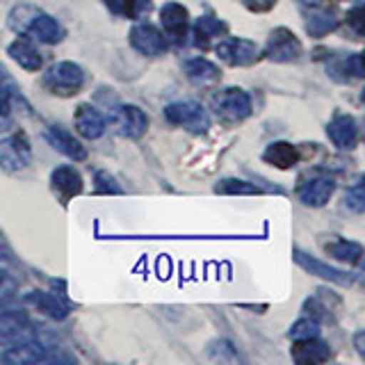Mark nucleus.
Instances as JSON below:
<instances>
[{
    "label": "nucleus",
    "instance_id": "obj_1",
    "mask_svg": "<svg viewBox=\"0 0 365 365\" xmlns=\"http://www.w3.org/2000/svg\"><path fill=\"white\" fill-rule=\"evenodd\" d=\"M7 23L14 32L23 34V37H32L41 43H57L64 37L60 23L34 5H16L9 11Z\"/></svg>",
    "mask_w": 365,
    "mask_h": 365
},
{
    "label": "nucleus",
    "instance_id": "obj_2",
    "mask_svg": "<svg viewBox=\"0 0 365 365\" xmlns=\"http://www.w3.org/2000/svg\"><path fill=\"white\" fill-rule=\"evenodd\" d=\"M85 85L83 66L73 62H57L43 73V87L55 96H76Z\"/></svg>",
    "mask_w": 365,
    "mask_h": 365
},
{
    "label": "nucleus",
    "instance_id": "obj_3",
    "mask_svg": "<svg viewBox=\"0 0 365 365\" xmlns=\"http://www.w3.org/2000/svg\"><path fill=\"white\" fill-rule=\"evenodd\" d=\"M215 114L222 123L231 125L245 121L251 114V96L240 87H226L215 96Z\"/></svg>",
    "mask_w": 365,
    "mask_h": 365
},
{
    "label": "nucleus",
    "instance_id": "obj_4",
    "mask_svg": "<svg viewBox=\"0 0 365 365\" xmlns=\"http://www.w3.org/2000/svg\"><path fill=\"white\" fill-rule=\"evenodd\" d=\"M165 119L171 125H180L190 133H205L210 128V117L201 103L194 101H178L165 108Z\"/></svg>",
    "mask_w": 365,
    "mask_h": 365
},
{
    "label": "nucleus",
    "instance_id": "obj_5",
    "mask_svg": "<svg viewBox=\"0 0 365 365\" xmlns=\"http://www.w3.org/2000/svg\"><path fill=\"white\" fill-rule=\"evenodd\" d=\"M215 51L220 55V60L226 62L228 66H251L260 60V46L242 37L222 39L215 46Z\"/></svg>",
    "mask_w": 365,
    "mask_h": 365
},
{
    "label": "nucleus",
    "instance_id": "obj_6",
    "mask_svg": "<svg viewBox=\"0 0 365 365\" xmlns=\"http://www.w3.org/2000/svg\"><path fill=\"white\" fill-rule=\"evenodd\" d=\"M32 163V146L26 140V135H11L0 140V169L7 174L23 171Z\"/></svg>",
    "mask_w": 365,
    "mask_h": 365
},
{
    "label": "nucleus",
    "instance_id": "obj_7",
    "mask_svg": "<svg viewBox=\"0 0 365 365\" xmlns=\"http://www.w3.org/2000/svg\"><path fill=\"white\" fill-rule=\"evenodd\" d=\"M160 26H163L165 39L171 43H185L187 30H190V11L180 3H165L160 9Z\"/></svg>",
    "mask_w": 365,
    "mask_h": 365
},
{
    "label": "nucleus",
    "instance_id": "obj_8",
    "mask_svg": "<svg viewBox=\"0 0 365 365\" xmlns=\"http://www.w3.org/2000/svg\"><path fill=\"white\" fill-rule=\"evenodd\" d=\"M302 41L288 28H277L265 43V55L272 62H294L302 57Z\"/></svg>",
    "mask_w": 365,
    "mask_h": 365
},
{
    "label": "nucleus",
    "instance_id": "obj_9",
    "mask_svg": "<svg viewBox=\"0 0 365 365\" xmlns=\"http://www.w3.org/2000/svg\"><path fill=\"white\" fill-rule=\"evenodd\" d=\"M128 39H130L133 48L146 57H158L167 51V39H165L163 30H158L155 26H151V23H137V26L130 30Z\"/></svg>",
    "mask_w": 365,
    "mask_h": 365
},
{
    "label": "nucleus",
    "instance_id": "obj_10",
    "mask_svg": "<svg viewBox=\"0 0 365 365\" xmlns=\"http://www.w3.org/2000/svg\"><path fill=\"white\" fill-rule=\"evenodd\" d=\"M112 123L123 137L137 140L148 128V117L137 106H117L112 110Z\"/></svg>",
    "mask_w": 365,
    "mask_h": 365
},
{
    "label": "nucleus",
    "instance_id": "obj_11",
    "mask_svg": "<svg viewBox=\"0 0 365 365\" xmlns=\"http://www.w3.org/2000/svg\"><path fill=\"white\" fill-rule=\"evenodd\" d=\"M327 135L334 142V146L349 151V148L359 144V123L351 114H336L327 125Z\"/></svg>",
    "mask_w": 365,
    "mask_h": 365
},
{
    "label": "nucleus",
    "instance_id": "obj_12",
    "mask_svg": "<svg viewBox=\"0 0 365 365\" xmlns=\"http://www.w3.org/2000/svg\"><path fill=\"white\" fill-rule=\"evenodd\" d=\"M32 338V322L23 311L0 313V342H21Z\"/></svg>",
    "mask_w": 365,
    "mask_h": 365
},
{
    "label": "nucleus",
    "instance_id": "obj_13",
    "mask_svg": "<svg viewBox=\"0 0 365 365\" xmlns=\"http://www.w3.org/2000/svg\"><path fill=\"white\" fill-rule=\"evenodd\" d=\"M336 192V182L331 178H324V176H317V178H311L302 182L299 187H297V197L304 205H311V208H322V205L334 197Z\"/></svg>",
    "mask_w": 365,
    "mask_h": 365
},
{
    "label": "nucleus",
    "instance_id": "obj_14",
    "mask_svg": "<svg viewBox=\"0 0 365 365\" xmlns=\"http://www.w3.org/2000/svg\"><path fill=\"white\" fill-rule=\"evenodd\" d=\"M51 187L62 203H68L83 192V176L73 167H57L51 174Z\"/></svg>",
    "mask_w": 365,
    "mask_h": 365
},
{
    "label": "nucleus",
    "instance_id": "obj_15",
    "mask_svg": "<svg viewBox=\"0 0 365 365\" xmlns=\"http://www.w3.org/2000/svg\"><path fill=\"white\" fill-rule=\"evenodd\" d=\"M43 137H46V142L55 148V151H60L62 155L76 160V163H80V160L87 158V148L83 146V142L76 140L71 133L60 128V125H51V128H46Z\"/></svg>",
    "mask_w": 365,
    "mask_h": 365
},
{
    "label": "nucleus",
    "instance_id": "obj_16",
    "mask_svg": "<svg viewBox=\"0 0 365 365\" xmlns=\"http://www.w3.org/2000/svg\"><path fill=\"white\" fill-rule=\"evenodd\" d=\"M73 125L78 135L85 137V140H98V137L106 133V119H103V114L94 106H89V103L78 106L73 114Z\"/></svg>",
    "mask_w": 365,
    "mask_h": 365
},
{
    "label": "nucleus",
    "instance_id": "obj_17",
    "mask_svg": "<svg viewBox=\"0 0 365 365\" xmlns=\"http://www.w3.org/2000/svg\"><path fill=\"white\" fill-rule=\"evenodd\" d=\"M292 361L299 365H313V363H324L331 356V349L327 342H322L317 336L294 340L292 345Z\"/></svg>",
    "mask_w": 365,
    "mask_h": 365
},
{
    "label": "nucleus",
    "instance_id": "obj_18",
    "mask_svg": "<svg viewBox=\"0 0 365 365\" xmlns=\"http://www.w3.org/2000/svg\"><path fill=\"white\" fill-rule=\"evenodd\" d=\"M294 260L299 262V265H302L306 272L315 274V277H322V279H327V281H331V283H338V285H349V283L354 281V279L349 277V274L340 272V269H336V267H331V265H327V262L317 260V258L306 256L304 251H299V249H294Z\"/></svg>",
    "mask_w": 365,
    "mask_h": 365
},
{
    "label": "nucleus",
    "instance_id": "obj_19",
    "mask_svg": "<svg viewBox=\"0 0 365 365\" xmlns=\"http://www.w3.org/2000/svg\"><path fill=\"white\" fill-rule=\"evenodd\" d=\"M226 32H228V26L222 19L199 16L197 23H194V28H192V37H194V43H197L199 48H208L212 39L226 37Z\"/></svg>",
    "mask_w": 365,
    "mask_h": 365
},
{
    "label": "nucleus",
    "instance_id": "obj_20",
    "mask_svg": "<svg viewBox=\"0 0 365 365\" xmlns=\"http://www.w3.org/2000/svg\"><path fill=\"white\" fill-rule=\"evenodd\" d=\"M185 73L192 83L199 87H210L222 80L220 66L212 64L210 60H205V57H194V60L185 62Z\"/></svg>",
    "mask_w": 365,
    "mask_h": 365
},
{
    "label": "nucleus",
    "instance_id": "obj_21",
    "mask_svg": "<svg viewBox=\"0 0 365 365\" xmlns=\"http://www.w3.org/2000/svg\"><path fill=\"white\" fill-rule=\"evenodd\" d=\"M7 55L14 60L21 68H26V71H39L41 68V55L39 51L34 48V46L26 39V37H19L14 39L9 46H7Z\"/></svg>",
    "mask_w": 365,
    "mask_h": 365
},
{
    "label": "nucleus",
    "instance_id": "obj_22",
    "mask_svg": "<svg viewBox=\"0 0 365 365\" xmlns=\"http://www.w3.org/2000/svg\"><path fill=\"white\" fill-rule=\"evenodd\" d=\"M55 354H48L43 345H37L32 340H23V345L19 347H11L3 361L7 363H46V361H53Z\"/></svg>",
    "mask_w": 365,
    "mask_h": 365
},
{
    "label": "nucleus",
    "instance_id": "obj_23",
    "mask_svg": "<svg viewBox=\"0 0 365 365\" xmlns=\"http://www.w3.org/2000/svg\"><path fill=\"white\" fill-rule=\"evenodd\" d=\"M262 160L277 169H290L299 163V153H297V146H292L290 142H274L265 148Z\"/></svg>",
    "mask_w": 365,
    "mask_h": 365
},
{
    "label": "nucleus",
    "instance_id": "obj_24",
    "mask_svg": "<svg viewBox=\"0 0 365 365\" xmlns=\"http://www.w3.org/2000/svg\"><path fill=\"white\" fill-rule=\"evenodd\" d=\"M26 304L34 306L39 313L48 315L53 319H64L68 315L66 304H62L53 292H30L26 294Z\"/></svg>",
    "mask_w": 365,
    "mask_h": 365
},
{
    "label": "nucleus",
    "instance_id": "obj_25",
    "mask_svg": "<svg viewBox=\"0 0 365 365\" xmlns=\"http://www.w3.org/2000/svg\"><path fill=\"white\" fill-rule=\"evenodd\" d=\"M324 251L331 258H336L340 262H349V265H356L363 256V247L359 242H351V240H342V237L327 242Z\"/></svg>",
    "mask_w": 365,
    "mask_h": 365
},
{
    "label": "nucleus",
    "instance_id": "obj_26",
    "mask_svg": "<svg viewBox=\"0 0 365 365\" xmlns=\"http://www.w3.org/2000/svg\"><path fill=\"white\" fill-rule=\"evenodd\" d=\"M19 103L26 106L21 89L14 80H11V76L7 73V68L0 64V112L9 114L11 110H14V106H19Z\"/></svg>",
    "mask_w": 365,
    "mask_h": 365
},
{
    "label": "nucleus",
    "instance_id": "obj_27",
    "mask_svg": "<svg viewBox=\"0 0 365 365\" xmlns=\"http://www.w3.org/2000/svg\"><path fill=\"white\" fill-rule=\"evenodd\" d=\"M106 7L117 16H125V19H142L144 14L151 11V0H103Z\"/></svg>",
    "mask_w": 365,
    "mask_h": 365
},
{
    "label": "nucleus",
    "instance_id": "obj_28",
    "mask_svg": "<svg viewBox=\"0 0 365 365\" xmlns=\"http://www.w3.org/2000/svg\"><path fill=\"white\" fill-rule=\"evenodd\" d=\"M338 28V19L331 14V11H322V9H315L311 14L306 16V32L311 37H324V34L334 32Z\"/></svg>",
    "mask_w": 365,
    "mask_h": 365
},
{
    "label": "nucleus",
    "instance_id": "obj_29",
    "mask_svg": "<svg viewBox=\"0 0 365 365\" xmlns=\"http://www.w3.org/2000/svg\"><path fill=\"white\" fill-rule=\"evenodd\" d=\"M217 194H260V187L256 182H247L240 178H224L215 185Z\"/></svg>",
    "mask_w": 365,
    "mask_h": 365
},
{
    "label": "nucleus",
    "instance_id": "obj_30",
    "mask_svg": "<svg viewBox=\"0 0 365 365\" xmlns=\"http://www.w3.org/2000/svg\"><path fill=\"white\" fill-rule=\"evenodd\" d=\"M317 334H319V319H315V317H302V319H297V322L292 324L288 336L292 340H304V338H313Z\"/></svg>",
    "mask_w": 365,
    "mask_h": 365
},
{
    "label": "nucleus",
    "instance_id": "obj_31",
    "mask_svg": "<svg viewBox=\"0 0 365 365\" xmlns=\"http://www.w3.org/2000/svg\"><path fill=\"white\" fill-rule=\"evenodd\" d=\"M345 203H347V208L354 210V212H363L365 210V192H363V180L361 178L347 190Z\"/></svg>",
    "mask_w": 365,
    "mask_h": 365
},
{
    "label": "nucleus",
    "instance_id": "obj_32",
    "mask_svg": "<svg viewBox=\"0 0 365 365\" xmlns=\"http://www.w3.org/2000/svg\"><path fill=\"white\" fill-rule=\"evenodd\" d=\"M340 71L349 73L351 78H363V55L361 53H351L345 60L340 62Z\"/></svg>",
    "mask_w": 365,
    "mask_h": 365
},
{
    "label": "nucleus",
    "instance_id": "obj_33",
    "mask_svg": "<svg viewBox=\"0 0 365 365\" xmlns=\"http://www.w3.org/2000/svg\"><path fill=\"white\" fill-rule=\"evenodd\" d=\"M96 194H121V187L114 182V178L108 171H98L96 174Z\"/></svg>",
    "mask_w": 365,
    "mask_h": 365
},
{
    "label": "nucleus",
    "instance_id": "obj_34",
    "mask_svg": "<svg viewBox=\"0 0 365 365\" xmlns=\"http://www.w3.org/2000/svg\"><path fill=\"white\" fill-rule=\"evenodd\" d=\"M365 11H363V5L359 3L354 9L347 11V26L354 30V34H356V39L363 37V28H365Z\"/></svg>",
    "mask_w": 365,
    "mask_h": 365
},
{
    "label": "nucleus",
    "instance_id": "obj_35",
    "mask_svg": "<svg viewBox=\"0 0 365 365\" xmlns=\"http://www.w3.org/2000/svg\"><path fill=\"white\" fill-rule=\"evenodd\" d=\"M242 5H245L249 11H256V14H262V11H269L274 5H277V0H242Z\"/></svg>",
    "mask_w": 365,
    "mask_h": 365
},
{
    "label": "nucleus",
    "instance_id": "obj_36",
    "mask_svg": "<svg viewBox=\"0 0 365 365\" xmlns=\"http://www.w3.org/2000/svg\"><path fill=\"white\" fill-rule=\"evenodd\" d=\"M11 125H14V121H11V117L7 112H0V133H7Z\"/></svg>",
    "mask_w": 365,
    "mask_h": 365
},
{
    "label": "nucleus",
    "instance_id": "obj_37",
    "mask_svg": "<svg viewBox=\"0 0 365 365\" xmlns=\"http://www.w3.org/2000/svg\"><path fill=\"white\" fill-rule=\"evenodd\" d=\"M304 5H313V7H317V5H322L324 0H302Z\"/></svg>",
    "mask_w": 365,
    "mask_h": 365
},
{
    "label": "nucleus",
    "instance_id": "obj_38",
    "mask_svg": "<svg viewBox=\"0 0 365 365\" xmlns=\"http://www.w3.org/2000/svg\"><path fill=\"white\" fill-rule=\"evenodd\" d=\"M356 3H361V0H356Z\"/></svg>",
    "mask_w": 365,
    "mask_h": 365
}]
</instances>
